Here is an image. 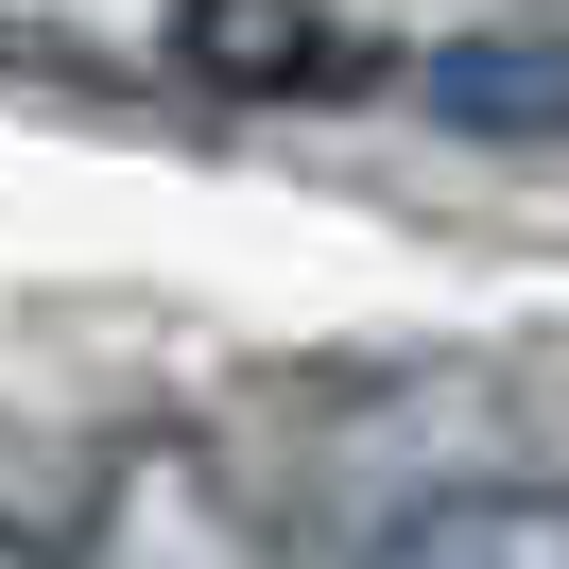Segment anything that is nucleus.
I'll return each instance as SVG.
<instances>
[{
    "label": "nucleus",
    "mask_w": 569,
    "mask_h": 569,
    "mask_svg": "<svg viewBox=\"0 0 569 569\" xmlns=\"http://www.w3.org/2000/svg\"><path fill=\"white\" fill-rule=\"evenodd\" d=\"M173 52L242 104H328V87H380V52L328 36L311 0H173Z\"/></svg>",
    "instance_id": "obj_1"
},
{
    "label": "nucleus",
    "mask_w": 569,
    "mask_h": 569,
    "mask_svg": "<svg viewBox=\"0 0 569 569\" xmlns=\"http://www.w3.org/2000/svg\"><path fill=\"white\" fill-rule=\"evenodd\" d=\"M362 569H569V500L552 483H431L415 518L362 535Z\"/></svg>",
    "instance_id": "obj_3"
},
{
    "label": "nucleus",
    "mask_w": 569,
    "mask_h": 569,
    "mask_svg": "<svg viewBox=\"0 0 569 569\" xmlns=\"http://www.w3.org/2000/svg\"><path fill=\"white\" fill-rule=\"evenodd\" d=\"M0 569H70V552H36V535H18V518H0Z\"/></svg>",
    "instance_id": "obj_5"
},
{
    "label": "nucleus",
    "mask_w": 569,
    "mask_h": 569,
    "mask_svg": "<svg viewBox=\"0 0 569 569\" xmlns=\"http://www.w3.org/2000/svg\"><path fill=\"white\" fill-rule=\"evenodd\" d=\"M70 569H259V535L224 518L208 449H121V483H104V518H87Z\"/></svg>",
    "instance_id": "obj_2"
},
{
    "label": "nucleus",
    "mask_w": 569,
    "mask_h": 569,
    "mask_svg": "<svg viewBox=\"0 0 569 569\" xmlns=\"http://www.w3.org/2000/svg\"><path fill=\"white\" fill-rule=\"evenodd\" d=\"M415 104L466 139H569V36H431Z\"/></svg>",
    "instance_id": "obj_4"
}]
</instances>
